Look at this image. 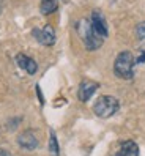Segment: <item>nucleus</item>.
<instances>
[{
  "mask_svg": "<svg viewBox=\"0 0 145 156\" xmlns=\"http://www.w3.org/2000/svg\"><path fill=\"white\" fill-rule=\"evenodd\" d=\"M134 63H136V60L131 52H128V51L120 52L114 63L115 74L120 79H131L134 76Z\"/></svg>",
  "mask_w": 145,
  "mask_h": 156,
  "instance_id": "1",
  "label": "nucleus"
},
{
  "mask_svg": "<svg viewBox=\"0 0 145 156\" xmlns=\"http://www.w3.org/2000/svg\"><path fill=\"white\" fill-rule=\"evenodd\" d=\"M77 32H79L80 38H82L85 48H87L88 51H95V49L101 48L103 38H101V36H98V35L93 32L92 25H90V21H87V19L80 21V22L77 24Z\"/></svg>",
  "mask_w": 145,
  "mask_h": 156,
  "instance_id": "2",
  "label": "nucleus"
},
{
  "mask_svg": "<svg viewBox=\"0 0 145 156\" xmlns=\"http://www.w3.org/2000/svg\"><path fill=\"white\" fill-rule=\"evenodd\" d=\"M118 109H120L118 99L111 96V95H104V96L96 99V103L93 106V112L99 118H109V117H112L114 114H117Z\"/></svg>",
  "mask_w": 145,
  "mask_h": 156,
  "instance_id": "3",
  "label": "nucleus"
},
{
  "mask_svg": "<svg viewBox=\"0 0 145 156\" xmlns=\"http://www.w3.org/2000/svg\"><path fill=\"white\" fill-rule=\"evenodd\" d=\"M33 38L41 43L43 46H52L55 43V30H54V27L51 25H46L43 27V29H35L33 30Z\"/></svg>",
  "mask_w": 145,
  "mask_h": 156,
  "instance_id": "4",
  "label": "nucleus"
},
{
  "mask_svg": "<svg viewBox=\"0 0 145 156\" xmlns=\"http://www.w3.org/2000/svg\"><path fill=\"white\" fill-rule=\"evenodd\" d=\"M90 25H92L93 32H95L98 36H101L103 40L107 36V24H106V19L103 17V14L99 13V11H93V13H92Z\"/></svg>",
  "mask_w": 145,
  "mask_h": 156,
  "instance_id": "5",
  "label": "nucleus"
},
{
  "mask_svg": "<svg viewBox=\"0 0 145 156\" xmlns=\"http://www.w3.org/2000/svg\"><path fill=\"white\" fill-rule=\"evenodd\" d=\"M98 84L96 82H92V80H84V82H80V85H79V99L82 101V103H87V101L93 96V93L98 90Z\"/></svg>",
  "mask_w": 145,
  "mask_h": 156,
  "instance_id": "6",
  "label": "nucleus"
},
{
  "mask_svg": "<svg viewBox=\"0 0 145 156\" xmlns=\"http://www.w3.org/2000/svg\"><path fill=\"white\" fill-rule=\"evenodd\" d=\"M17 144H19L24 150H35L38 147V139L32 131H24L17 137Z\"/></svg>",
  "mask_w": 145,
  "mask_h": 156,
  "instance_id": "7",
  "label": "nucleus"
},
{
  "mask_svg": "<svg viewBox=\"0 0 145 156\" xmlns=\"http://www.w3.org/2000/svg\"><path fill=\"white\" fill-rule=\"evenodd\" d=\"M16 62L17 65H19V68H22L24 71H27L29 74H35L36 69H38V65H36V62L30 57L24 55V54H19V55L16 57Z\"/></svg>",
  "mask_w": 145,
  "mask_h": 156,
  "instance_id": "8",
  "label": "nucleus"
},
{
  "mask_svg": "<svg viewBox=\"0 0 145 156\" xmlns=\"http://www.w3.org/2000/svg\"><path fill=\"white\" fill-rule=\"evenodd\" d=\"M114 156H139V147L134 140H125Z\"/></svg>",
  "mask_w": 145,
  "mask_h": 156,
  "instance_id": "9",
  "label": "nucleus"
},
{
  "mask_svg": "<svg viewBox=\"0 0 145 156\" xmlns=\"http://www.w3.org/2000/svg\"><path fill=\"white\" fill-rule=\"evenodd\" d=\"M57 8H58L57 0H41V3H40V11L44 16L52 14L54 11H57Z\"/></svg>",
  "mask_w": 145,
  "mask_h": 156,
  "instance_id": "10",
  "label": "nucleus"
},
{
  "mask_svg": "<svg viewBox=\"0 0 145 156\" xmlns=\"http://www.w3.org/2000/svg\"><path fill=\"white\" fill-rule=\"evenodd\" d=\"M49 153H51V156H58L60 154L57 136H55V133H54V131H51V137H49Z\"/></svg>",
  "mask_w": 145,
  "mask_h": 156,
  "instance_id": "11",
  "label": "nucleus"
},
{
  "mask_svg": "<svg viewBox=\"0 0 145 156\" xmlns=\"http://www.w3.org/2000/svg\"><path fill=\"white\" fill-rule=\"evenodd\" d=\"M136 36H137L139 40H145V22H140L136 27Z\"/></svg>",
  "mask_w": 145,
  "mask_h": 156,
  "instance_id": "12",
  "label": "nucleus"
},
{
  "mask_svg": "<svg viewBox=\"0 0 145 156\" xmlns=\"http://www.w3.org/2000/svg\"><path fill=\"white\" fill-rule=\"evenodd\" d=\"M0 156H11V153L6 151V150H3V148H0Z\"/></svg>",
  "mask_w": 145,
  "mask_h": 156,
  "instance_id": "13",
  "label": "nucleus"
}]
</instances>
